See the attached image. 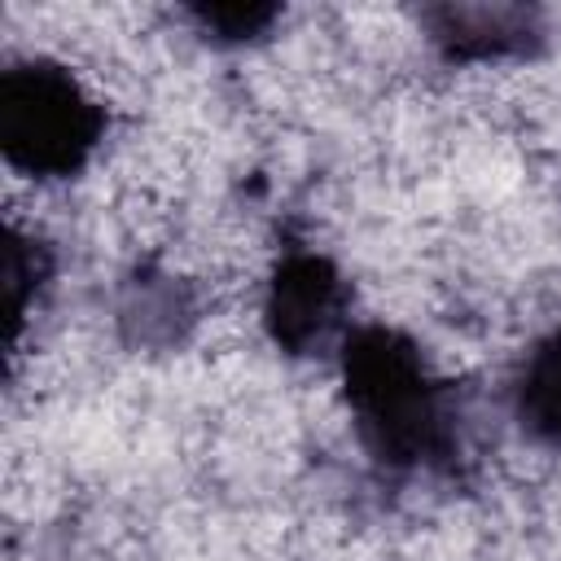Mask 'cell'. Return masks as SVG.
Wrapping results in <instances>:
<instances>
[{"label": "cell", "mask_w": 561, "mask_h": 561, "mask_svg": "<svg viewBox=\"0 0 561 561\" xmlns=\"http://www.w3.org/2000/svg\"><path fill=\"white\" fill-rule=\"evenodd\" d=\"M88 101L75 83L53 75H13L4 96V131L13 158H26L31 167H75L88 149Z\"/></svg>", "instance_id": "obj_1"}, {"label": "cell", "mask_w": 561, "mask_h": 561, "mask_svg": "<svg viewBox=\"0 0 561 561\" xmlns=\"http://www.w3.org/2000/svg\"><path fill=\"white\" fill-rule=\"evenodd\" d=\"M530 412L539 416L535 425L548 430L552 438H561V337L535 359L530 368V390H526Z\"/></svg>", "instance_id": "obj_2"}]
</instances>
